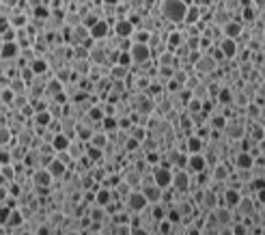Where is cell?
Masks as SVG:
<instances>
[{
  "instance_id": "cell-1",
  "label": "cell",
  "mask_w": 265,
  "mask_h": 235,
  "mask_svg": "<svg viewBox=\"0 0 265 235\" xmlns=\"http://www.w3.org/2000/svg\"><path fill=\"white\" fill-rule=\"evenodd\" d=\"M160 13L170 24H181L185 22V16H188V5L183 0H162Z\"/></svg>"
},
{
  "instance_id": "cell-2",
  "label": "cell",
  "mask_w": 265,
  "mask_h": 235,
  "mask_svg": "<svg viewBox=\"0 0 265 235\" xmlns=\"http://www.w3.org/2000/svg\"><path fill=\"white\" fill-rule=\"evenodd\" d=\"M130 56H132V63L134 65H147L149 61L153 59V52H151V48H149V44H134L132 41V46H130Z\"/></svg>"
},
{
  "instance_id": "cell-3",
  "label": "cell",
  "mask_w": 265,
  "mask_h": 235,
  "mask_svg": "<svg viewBox=\"0 0 265 235\" xmlns=\"http://www.w3.org/2000/svg\"><path fill=\"white\" fill-rule=\"evenodd\" d=\"M125 205H127V211L142 213L151 203L147 201V196H145V192H142V190H132L130 194H127V198H125Z\"/></svg>"
},
{
  "instance_id": "cell-4",
  "label": "cell",
  "mask_w": 265,
  "mask_h": 235,
  "mask_svg": "<svg viewBox=\"0 0 265 235\" xmlns=\"http://www.w3.org/2000/svg\"><path fill=\"white\" fill-rule=\"evenodd\" d=\"M151 175H153V181H155L162 190L173 186V175H175V170H170V168H166V166H155Z\"/></svg>"
},
{
  "instance_id": "cell-5",
  "label": "cell",
  "mask_w": 265,
  "mask_h": 235,
  "mask_svg": "<svg viewBox=\"0 0 265 235\" xmlns=\"http://www.w3.org/2000/svg\"><path fill=\"white\" fill-rule=\"evenodd\" d=\"M136 33V24L132 20L127 18H119L117 22H114V35L121 39H132V35Z\"/></svg>"
},
{
  "instance_id": "cell-6",
  "label": "cell",
  "mask_w": 265,
  "mask_h": 235,
  "mask_svg": "<svg viewBox=\"0 0 265 235\" xmlns=\"http://www.w3.org/2000/svg\"><path fill=\"white\" fill-rule=\"evenodd\" d=\"M243 132H246V125H243L241 119H231V121H226L224 134H226L228 138L239 140V138H243Z\"/></svg>"
},
{
  "instance_id": "cell-7",
  "label": "cell",
  "mask_w": 265,
  "mask_h": 235,
  "mask_svg": "<svg viewBox=\"0 0 265 235\" xmlns=\"http://www.w3.org/2000/svg\"><path fill=\"white\" fill-rule=\"evenodd\" d=\"M194 67H196L198 74H211V71H216V67H218V59L211 54H203L194 63Z\"/></svg>"
},
{
  "instance_id": "cell-8",
  "label": "cell",
  "mask_w": 265,
  "mask_h": 235,
  "mask_svg": "<svg viewBox=\"0 0 265 235\" xmlns=\"http://www.w3.org/2000/svg\"><path fill=\"white\" fill-rule=\"evenodd\" d=\"M140 190L145 192V196H147V201L149 203H160L162 201V188L157 186L155 181H151V183H145V186H140Z\"/></svg>"
},
{
  "instance_id": "cell-9",
  "label": "cell",
  "mask_w": 265,
  "mask_h": 235,
  "mask_svg": "<svg viewBox=\"0 0 265 235\" xmlns=\"http://www.w3.org/2000/svg\"><path fill=\"white\" fill-rule=\"evenodd\" d=\"M0 54H3V61H13V59H18V56L22 54V48H20L18 41H7V44H3Z\"/></svg>"
},
{
  "instance_id": "cell-10",
  "label": "cell",
  "mask_w": 265,
  "mask_h": 235,
  "mask_svg": "<svg viewBox=\"0 0 265 235\" xmlns=\"http://www.w3.org/2000/svg\"><path fill=\"white\" fill-rule=\"evenodd\" d=\"M52 173H50V170L44 166V168H35L33 170V183H35V188L37 186H50V183H52Z\"/></svg>"
},
{
  "instance_id": "cell-11",
  "label": "cell",
  "mask_w": 265,
  "mask_h": 235,
  "mask_svg": "<svg viewBox=\"0 0 265 235\" xmlns=\"http://www.w3.org/2000/svg\"><path fill=\"white\" fill-rule=\"evenodd\" d=\"M108 33H110V24L106 22V20H99V22L91 28V39H93V41L108 39Z\"/></svg>"
},
{
  "instance_id": "cell-12",
  "label": "cell",
  "mask_w": 265,
  "mask_h": 235,
  "mask_svg": "<svg viewBox=\"0 0 265 235\" xmlns=\"http://www.w3.org/2000/svg\"><path fill=\"white\" fill-rule=\"evenodd\" d=\"M71 142H74V138H69L65 132H59V134H54V138H52V147H54L56 153H59V151H69Z\"/></svg>"
},
{
  "instance_id": "cell-13",
  "label": "cell",
  "mask_w": 265,
  "mask_h": 235,
  "mask_svg": "<svg viewBox=\"0 0 265 235\" xmlns=\"http://www.w3.org/2000/svg\"><path fill=\"white\" fill-rule=\"evenodd\" d=\"M173 186H175L177 192H188V188H190V175L185 173V170H175Z\"/></svg>"
},
{
  "instance_id": "cell-14",
  "label": "cell",
  "mask_w": 265,
  "mask_h": 235,
  "mask_svg": "<svg viewBox=\"0 0 265 235\" xmlns=\"http://www.w3.org/2000/svg\"><path fill=\"white\" fill-rule=\"evenodd\" d=\"M235 166H237V170H250L254 166V158L250 151H239L237 155H235Z\"/></svg>"
},
{
  "instance_id": "cell-15",
  "label": "cell",
  "mask_w": 265,
  "mask_h": 235,
  "mask_svg": "<svg viewBox=\"0 0 265 235\" xmlns=\"http://www.w3.org/2000/svg\"><path fill=\"white\" fill-rule=\"evenodd\" d=\"M222 33H224V37L237 39V37H241V24L237 20H226L224 26H222Z\"/></svg>"
},
{
  "instance_id": "cell-16",
  "label": "cell",
  "mask_w": 265,
  "mask_h": 235,
  "mask_svg": "<svg viewBox=\"0 0 265 235\" xmlns=\"http://www.w3.org/2000/svg\"><path fill=\"white\" fill-rule=\"evenodd\" d=\"M207 166V160L203 158V153H190V160H188V168L192 173H203Z\"/></svg>"
},
{
  "instance_id": "cell-17",
  "label": "cell",
  "mask_w": 265,
  "mask_h": 235,
  "mask_svg": "<svg viewBox=\"0 0 265 235\" xmlns=\"http://www.w3.org/2000/svg\"><path fill=\"white\" fill-rule=\"evenodd\" d=\"M220 52L222 56H226V59H233L235 54H237V44H235V39L231 37H224L220 41Z\"/></svg>"
},
{
  "instance_id": "cell-18",
  "label": "cell",
  "mask_w": 265,
  "mask_h": 235,
  "mask_svg": "<svg viewBox=\"0 0 265 235\" xmlns=\"http://www.w3.org/2000/svg\"><path fill=\"white\" fill-rule=\"evenodd\" d=\"M50 173H52V177L54 179H59V177H63V175H67V164L63 160H59V158H54L52 162H50V164L46 166Z\"/></svg>"
},
{
  "instance_id": "cell-19",
  "label": "cell",
  "mask_w": 265,
  "mask_h": 235,
  "mask_svg": "<svg viewBox=\"0 0 265 235\" xmlns=\"http://www.w3.org/2000/svg\"><path fill=\"white\" fill-rule=\"evenodd\" d=\"M222 198H224V203L228 205V207H237L239 201H241V192L235 190V188H226L224 194H222Z\"/></svg>"
},
{
  "instance_id": "cell-20",
  "label": "cell",
  "mask_w": 265,
  "mask_h": 235,
  "mask_svg": "<svg viewBox=\"0 0 265 235\" xmlns=\"http://www.w3.org/2000/svg\"><path fill=\"white\" fill-rule=\"evenodd\" d=\"M213 216H216V220L222 224V226H231V209L226 207H216L213 209Z\"/></svg>"
},
{
  "instance_id": "cell-21",
  "label": "cell",
  "mask_w": 265,
  "mask_h": 235,
  "mask_svg": "<svg viewBox=\"0 0 265 235\" xmlns=\"http://www.w3.org/2000/svg\"><path fill=\"white\" fill-rule=\"evenodd\" d=\"M110 201H112V190H108V188L97 190V194H95V203L99 205V207H110Z\"/></svg>"
},
{
  "instance_id": "cell-22",
  "label": "cell",
  "mask_w": 265,
  "mask_h": 235,
  "mask_svg": "<svg viewBox=\"0 0 265 235\" xmlns=\"http://www.w3.org/2000/svg\"><path fill=\"white\" fill-rule=\"evenodd\" d=\"M218 207V194L211 190H205L203 192V209H216Z\"/></svg>"
},
{
  "instance_id": "cell-23",
  "label": "cell",
  "mask_w": 265,
  "mask_h": 235,
  "mask_svg": "<svg viewBox=\"0 0 265 235\" xmlns=\"http://www.w3.org/2000/svg\"><path fill=\"white\" fill-rule=\"evenodd\" d=\"M237 211L241 213V216H250V213L254 211V201L252 196H241V201L237 205Z\"/></svg>"
},
{
  "instance_id": "cell-24",
  "label": "cell",
  "mask_w": 265,
  "mask_h": 235,
  "mask_svg": "<svg viewBox=\"0 0 265 235\" xmlns=\"http://www.w3.org/2000/svg\"><path fill=\"white\" fill-rule=\"evenodd\" d=\"M89 142H91L93 147L106 149V147H108V132H93V136H91Z\"/></svg>"
},
{
  "instance_id": "cell-25",
  "label": "cell",
  "mask_w": 265,
  "mask_h": 235,
  "mask_svg": "<svg viewBox=\"0 0 265 235\" xmlns=\"http://www.w3.org/2000/svg\"><path fill=\"white\" fill-rule=\"evenodd\" d=\"M52 112L50 110H44V112H35V123H37V127H41V130H46V127L52 123Z\"/></svg>"
},
{
  "instance_id": "cell-26",
  "label": "cell",
  "mask_w": 265,
  "mask_h": 235,
  "mask_svg": "<svg viewBox=\"0 0 265 235\" xmlns=\"http://www.w3.org/2000/svg\"><path fill=\"white\" fill-rule=\"evenodd\" d=\"M162 65H166V67H175L177 65V54H173L168 50V52H164L157 56V67H162Z\"/></svg>"
},
{
  "instance_id": "cell-27",
  "label": "cell",
  "mask_w": 265,
  "mask_h": 235,
  "mask_svg": "<svg viewBox=\"0 0 265 235\" xmlns=\"http://www.w3.org/2000/svg\"><path fill=\"white\" fill-rule=\"evenodd\" d=\"M102 130H104V132H108V134L117 132V130H119V119L114 117V115L104 117V121H102Z\"/></svg>"
},
{
  "instance_id": "cell-28",
  "label": "cell",
  "mask_w": 265,
  "mask_h": 235,
  "mask_svg": "<svg viewBox=\"0 0 265 235\" xmlns=\"http://www.w3.org/2000/svg\"><path fill=\"white\" fill-rule=\"evenodd\" d=\"M138 112H142V115H149V112L153 110V99L151 97H147V95H140L138 97Z\"/></svg>"
},
{
  "instance_id": "cell-29",
  "label": "cell",
  "mask_w": 265,
  "mask_h": 235,
  "mask_svg": "<svg viewBox=\"0 0 265 235\" xmlns=\"http://www.w3.org/2000/svg\"><path fill=\"white\" fill-rule=\"evenodd\" d=\"M185 149H188V153H200V149H203V140L198 136H190L188 142H185Z\"/></svg>"
},
{
  "instance_id": "cell-30",
  "label": "cell",
  "mask_w": 265,
  "mask_h": 235,
  "mask_svg": "<svg viewBox=\"0 0 265 235\" xmlns=\"http://www.w3.org/2000/svg\"><path fill=\"white\" fill-rule=\"evenodd\" d=\"M22 222H24V218H22V213H20V209H13L9 220H7V224H3V226L5 229H9V226H20Z\"/></svg>"
},
{
  "instance_id": "cell-31",
  "label": "cell",
  "mask_w": 265,
  "mask_h": 235,
  "mask_svg": "<svg viewBox=\"0 0 265 235\" xmlns=\"http://www.w3.org/2000/svg\"><path fill=\"white\" fill-rule=\"evenodd\" d=\"M151 37H153V35L149 33V31H136L132 35V41H134V44H149V41H151Z\"/></svg>"
},
{
  "instance_id": "cell-32",
  "label": "cell",
  "mask_w": 265,
  "mask_h": 235,
  "mask_svg": "<svg viewBox=\"0 0 265 235\" xmlns=\"http://www.w3.org/2000/svg\"><path fill=\"white\" fill-rule=\"evenodd\" d=\"M127 76V67L125 65H114V67H110V78L112 80H123V78Z\"/></svg>"
},
{
  "instance_id": "cell-33",
  "label": "cell",
  "mask_w": 265,
  "mask_h": 235,
  "mask_svg": "<svg viewBox=\"0 0 265 235\" xmlns=\"http://www.w3.org/2000/svg\"><path fill=\"white\" fill-rule=\"evenodd\" d=\"M123 181H127L132 188H134V186H142V177L136 173V170H130V173H125V175H123Z\"/></svg>"
},
{
  "instance_id": "cell-34",
  "label": "cell",
  "mask_w": 265,
  "mask_h": 235,
  "mask_svg": "<svg viewBox=\"0 0 265 235\" xmlns=\"http://www.w3.org/2000/svg\"><path fill=\"white\" fill-rule=\"evenodd\" d=\"M198 18H200L198 7H192V9H188V16H185V22H188L190 26H194V24H198Z\"/></svg>"
},
{
  "instance_id": "cell-35",
  "label": "cell",
  "mask_w": 265,
  "mask_h": 235,
  "mask_svg": "<svg viewBox=\"0 0 265 235\" xmlns=\"http://www.w3.org/2000/svg\"><path fill=\"white\" fill-rule=\"evenodd\" d=\"M16 37H18V28H13V26L3 28V44H7V41H16Z\"/></svg>"
},
{
  "instance_id": "cell-36",
  "label": "cell",
  "mask_w": 265,
  "mask_h": 235,
  "mask_svg": "<svg viewBox=\"0 0 265 235\" xmlns=\"http://www.w3.org/2000/svg\"><path fill=\"white\" fill-rule=\"evenodd\" d=\"M97 22H99V18L95 16V13H87V16H82V26H87L89 31H91V28L95 26Z\"/></svg>"
},
{
  "instance_id": "cell-37",
  "label": "cell",
  "mask_w": 265,
  "mask_h": 235,
  "mask_svg": "<svg viewBox=\"0 0 265 235\" xmlns=\"http://www.w3.org/2000/svg\"><path fill=\"white\" fill-rule=\"evenodd\" d=\"M213 177H216L218 181H226V179H231V175H228V170L224 168V164H218V166H216V175H213Z\"/></svg>"
},
{
  "instance_id": "cell-38",
  "label": "cell",
  "mask_w": 265,
  "mask_h": 235,
  "mask_svg": "<svg viewBox=\"0 0 265 235\" xmlns=\"http://www.w3.org/2000/svg\"><path fill=\"white\" fill-rule=\"evenodd\" d=\"M48 69V65H46V61H37V59H35L33 61V71H35V76H41V74H44V71Z\"/></svg>"
},
{
  "instance_id": "cell-39",
  "label": "cell",
  "mask_w": 265,
  "mask_h": 235,
  "mask_svg": "<svg viewBox=\"0 0 265 235\" xmlns=\"http://www.w3.org/2000/svg\"><path fill=\"white\" fill-rule=\"evenodd\" d=\"M209 123H211V127H216V130H224V127H226V117H211Z\"/></svg>"
},
{
  "instance_id": "cell-40",
  "label": "cell",
  "mask_w": 265,
  "mask_h": 235,
  "mask_svg": "<svg viewBox=\"0 0 265 235\" xmlns=\"http://www.w3.org/2000/svg\"><path fill=\"white\" fill-rule=\"evenodd\" d=\"M151 216H153V220H157V222L166 218V216H164V207H162L160 203H153V211H151Z\"/></svg>"
},
{
  "instance_id": "cell-41",
  "label": "cell",
  "mask_w": 265,
  "mask_h": 235,
  "mask_svg": "<svg viewBox=\"0 0 265 235\" xmlns=\"http://www.w3.org/2000/svg\"><path fill=\"white\" fill-rule=\"evenodd\" d=\"M179 44H181V35L179 33H170L168 35V48L173 50V48H179Z\"/></svg>"
},
{
  "instance_id": "cell-42",
  "label": "cell",
  "mask_w": 265,
  "mask_h": 235,
  "mask_svg": "<svg viewBox=\"0 0 265 235\" xmlns=\"http://www.w3.org/2000/svg\"><path fill=\"white\" fill-rule=\"evenodd\" d=\"M130 134H132V138H136V140H140V142H142V136H145V130H142V127H138V125H132Z\"/></svg>"
},
{
  "instance_id": "cell-43",
  "label": "cell",
  "mask_w": 265,
  "mask_h": 235,
  "mask_svg": "<svg viewBox=\"0 0 265 235\" xmlns=\"http://www.w3.org/2000/svg\"><path fill=\"white\" fill-rule=\"evenodd\" d=\"M11 211H13V207H7V205H3V211H0V222L7 224V220H9Z\"/></svg>"
},
{
  "instance_id": "cell-44",
  "label": "cell",
  "mask_w": 265,
  "mask_h": 235,
  "mask_svg": "<svg viewBox=\"0 0 265 235\" xmlns=\"http://www.w3.org/2000/svg\"><path fill=\"white\" fill-rule=\"evenodd\" d=\"M31 106H33V110H35V112H44V110H50V108H48V104L44 102V99H39V102H33Z\"/></svg>"
},
{
  "instance_id": "cell-45",
  "label": "cell",
  "mask_w": 265,
  "mask_h": 235,
  "mask_svg": "<svg viewBox=\"0 0 265 235\" xmlns=\"http://www.w3.org/2000/svg\"><path fill=\"white\" fill-rule=\"evenodd\" d=\"M188 106H190V112H194V115H196V112L200 110V99H198V97L190 99V102H188Z\"/></svg>"
},
{
  "instance_id": "cell-46",
  "label": "cell",
  "mask_w": 265,
  "mask_h": 235,
  "mask_svg": "<svg viewBox=\"0 0 265 235\" xmlns=\"http://www.w3.org/2000/svg\"><path fill=\"white\" fill-rule=\"evenodd\" d=\"M256 192V201H259L261 205H265V188H259V190H254Z\"/></svg>"
},
{
  "instance_id": "cell-47",
  "label": "cell",
  "mask_w": 265,
  "mask_h": 235,
  "mask_svg": "<svg viewBox=\"0 0 265 235\" xmlns=\"http://www.w3.org/2000/svg\"><path fill=\"white\" fill-rule=\"evenodd\" d=\"M220 102H222V104H224V102H226V104L231 102V91H226V89L222 91V93H220Z\"/></svg>"
},
{
  "instance_id": "cell-48",
  "label": "cell",
  "mask_w": 265,
  "mask_h": 235,
  "mask_svg": "<svg viewBox=\"0 0 265 235\" xmlns=\"http://www.w3.org/2000/svg\"><path fill=\"white\" fill-rule=\"evenodd\" d=\"M104 3H106V5H110V7H112V5H117V0H104Z\"/></svg>"
},
{
  "instance_id": "cell-49",
  "label": "cell",
  "mask_w": 265,
  "mask_h": 235,
  "mask_svg": "<svg viewBox=\"0 0 265 235\" xmlns=\"http://www.w3.org/2000/svg\"><path fill=\"white\" fill-rule=\"evenodd\" d=\"M261 117L265 119V106H261Z\"/></svg>"
},
{
  "instance_id": "cell-50",
  "label": "cell",
  "mask_w": 265,
  "mask_h": 235,
  "mask_svg": "<svg viewBox=\"0 0 265 235\" xmlns=\"http://www.w3.org/2000/svg\"><path fill=\"white\" fill-rule=\"evenodd\" d=\"M259 3H265V0H259Z\"/></svg>"
}]
</instances>
